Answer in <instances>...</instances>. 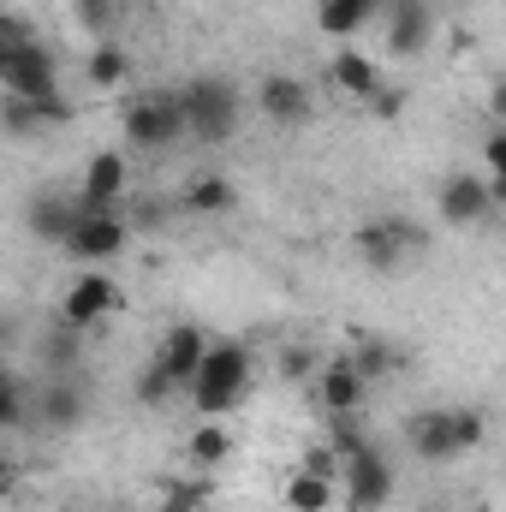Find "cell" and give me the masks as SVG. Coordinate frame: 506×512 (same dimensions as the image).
I'll list each match as a JSON object with an SVG mask.
<instances>
[{"instance_id": "9", "label": "cell", "mask_w": 506, "mask_h": 512, "mask_svg": "<svg viewBox=\"0 0 506 512\" xmlns=\"http://www.w3.org/2000/svg\"><path fill=\"white\" fill-rule=\"evenodd\" d=\"M405 447H411V459H423V465H453V459H465V447H459V423H453V405L405 417Z\"/></svg>"}, {"instance_id": "30", "label": "cell", "mask_w": 506, "mask_h": 512, "mask_svg": "<svg viewBox=\"0 0 506 512\" xmlns=\"http://www.w3.org/2000/svg\"><path fill=\"white\" fill-rule=\"evenodd\" d=\"M453 423H459V447H465V453H477V447H483V435H489V417H483L477 405H453Z\"/></svg>"}, {"instance_id": "4", "label": "cell", "mask_w": 506, "mask_h": 512, "mask_svg": "<svg viewBox=\"0 0 506 512\" xmlns=\"http://www.w3.org/2000/svg\"><path fill=\"white\" fill-rule=\"evenodd\" d=\"M126 185H131L126 149H96V155L84 161V179H78L72 203H78L84 215H120V203H126Z\"/></svg>"}, {"instance_id": "16", "label": "cell", "mask_w": 506, "mask_h": 512, "mask_svg": "<svg viewBox=\"0 0 506 512\" xmlns=\"http://www.w3.org/2000/svg\"><path fill=\"white\" fill-rule=\"evenodd\" d=\"M435 18H429V0H393V30H387V54L405 60V54H423Z\"/></svg>"}, {"instance_id": "32", "label": "cell", "mask_w": 506, "mask_h": 512, "mask_svg": "<svg viewBox=\"0 0 506 512\" xmlns=\"http://www.w3.org/2000/svg\"><path fill=\"white\" fill-rule=\"evenodd\" d=\"M298 471H316V477H340V453L328 447V441H316L310 453H304V465Z\"/></svg>"}, {"instance_id": "27", "label": "cell", "mask_w": 506, "mask_h": 512, "mask_svg": "<svg viewBox=\"0 0 506 512\" xmlns=\"http://www.w3.org/2000/svg\"><path fill=\"white\" fill-rule=\"evenodd\" d=\"M346 358H352V370L364 376V387L381 382V376L393 370V346H381V340H364V346H358V352H346Z\"/></svg>"}, {"instance_id": "21", "label": "cell", "mask_w": 506, "mask_h": 512, "mask_svg": "<svg viewBox=\"0 0 506 512\" xmlns=\"http://www.w3.org/2000/svg\"><path fill=\"white\" fill-rule=\"evenodd\" d=\"M185 447H191V465H197V471H221V465L233 459V447H239V441H233L227 417H203V423L191 429V441H185Z\"/></svg>"}, {"instance_id": "8", "label": "cell", "mask_w": 506, "mask_h": 512, "mask_svg": "<svg viewBox=\"0 0 506 512\" xmlns=\"http://www.w3.org/2000/svg\"><path fill=\"white\" fill-rule=\"evenodd\" d=\"M0 90H12V96H30V102H48V96H60V66H54V54H48L36 36H24V42L12 48L6 72H0Z\"/></svg>"}, {"instance_id": "19", "label": "cell", "mask_w": 506, "mask_h": 512, "mask_svg": "<svg viewBox=\"0 0 506 512\" xmlns=\"http://www.w3.org/2000/svg\"><path fill=\"white\" fill-rule=\"evenodd\" d=\"M84 84H90V90H126L131 84V48L126 42H114V36L96 42L90 60H84Z\"/></svg>"}, {"instance_id": "5", "label": "cell", "mask_w": 506, "mask_h": 512, "mask_svg": "<svg viewBox=\"0 0 506 512\" xmlns=\"http://www.w3.org/2000/svg\"><path fill=\"white\" fill-rule=\"evenodd\" d=\"M501 203H506V179H477V173H453L435 197L447 227H483V221H495Z\"/></svg>"}, {"instance_id": "15", "label": "cell", "mask_w": 506, "mask_h": 512, "mask_svg": "<svg viewBox=\"0 0 506 512\" xmlns=\"http://www.w3.org/2000/svg\"><path fill=\"white\" fill-rule=\"evenodd\" d=\"M84 417V387L72 376H54L48 387H30V423L42 429H72Z\"/></svg>"}, {"instance_id": "3", "label": "cell", "mask_w": 506, "mask_h": 512, "mask_svg": "<svg viewBox=\"0 0 506 512\" xmlns=\"http://www.w3.org/2000/svg\"><path fill=\"white\" fill-rule=\"evenodd\" d=\"M120 131H126L131 149H173L185 137V120H179V102L173 90H155V96H126L120 102Z\"/></svg>"}, {"instance_id": "12", "label": "cell", "mask_w": 506, "mask_h": 512, "mask_svg": "<svg viewBox=\"0 0 506 512\" xmlns=\"http://www.w3.org/2000/svg\"><path fill=\"white\" fill-rule=\"evenodd\" d=\"M417 245H423V233H417V227H405L399 215L358 227V256H364V268H376V274H393V268H405V256L417 251Z\"/></svg>"}, {"instance_id": "7", "label": "cell", "mask_w": 506, "mask_h": 512, "mask_svg": "<svg viewBox=\"0 0 506 512\" xmlns=\"http://www.w3.org/2000/svg\"><path fill=\"white\" fill-rule=\"evenodd\" d=\"M126 245H131V227L120 221V215H84V209H78L72 233L60 239V251L72 256V262H84V268H102V262H114Z\"/></svg>"}, {"instance_id": "2", "label": "cell", "mask_w": 506, "mask_h": 512, "mask_svg": "<svg viewBox=\"0 0 506 512\" xmlns=\"http://www.w3.org/2000/svg\"><path fill=\"white\" fill-rule=\"evenodd\" d=\"M173 102H179L185 137H197V143H221L245 120V102H239V90L227 78H191V84L173 90Z\"/></svg>"}, {"instance_id": "10", "label": "cell", "mask_w": 506, "mask_h": 512, "mask_svg": "<svg viewBox=\"0 0 506 512\" xmlns=\"http://www.w3.org/2000/svg\"><path fill=\"white\" fill-rule=\"evenodd\" d=\"M310 399L322 405V417H340V411H364L370 387H364V376L352 370L346 352H334V358L316 364V376H310Z\"/></svg>"}, {"instance_id": "13", "label": "cell", "mask_w": 506, "mask_h": 512, "mask_svg": "<svg viewBox=\"0 0 506 512\" xmlns=\"http://www.w3.org/2000/svg\"><path fill=\"white\" fill-rule=\"evenodd\" d=\"M203 352H209V334L197 328V322H173L167 334H161V346H155V370L161 376H173V387H185L197 376V364H203Z\"/></svg>"}, {"instance_id": "31", "label": "cell", "mask_w": 506, "mask_h": 512, "mask_svg": "<svg viewBox=\"0 0 506 512\" xmlns=\"http://www.w3.org/2000/svg\"><path fill=\"white\" fill-rule=\"evenodd\" d=\"M316 364H322V358H316L310 346H286V352H280V376H286V382H310Z\"/></svg>"}, {"instance_id": "28", "label": "cell", "mask_w": 506, "mask_h": 512, "mask_svg": "<svg viewBox=\"0 0 506 512\" xmlns=\"http://www.w3.org/2000/svg\"><path fill=\"white\" fill-rule=\"evenodd\" d=\"M179 393H185V387H173V376H161L155 364H149V370L137 376V405H149V411H161V405H173Z\"/></svg>"}, {"instance_id": "34", "label": "cell", "mask_w": 506, "mask_h": 512, "mask_svg": "<svg viewBox=\"0 0 506 512\" xmlns=\"http://www.w3.org/2000/svg\"><path fill=\"white\" fill-rule=\"evenodd\" d=\"M483 167H489V179H506V137L501 131H489V143H483Z\"/></svg>"}, {"instance_id": "22", "label": "cell", "mask_w": 506, "mask_h": 512, "mask_svg": "<svg viewBox=\"0 0 506 512\" xmlns=\"http://www.w3.org/2000/svg\"><path fill=\"white\" fill-rule=\"evenodd\" d=\"M233 203H239V191H233L221 173L191 179V185H185V197H179V209H191V215H227Z\"/></svg>"}, {"instance_id": "24", "label": "cell", "mask_w": 506, "mask_h": 512, "mask_svg": "<svg viewBox=\"0 0 506 512\" xmlns=\"http://www.w3.org/2000/svg\"><path fill=\"white\" fill-rule=\"evenodd\" d=\"M24 423H30V387L0 364V435L6 429H24Z\"/></svg>"}, {"instance_id": "26", "label": "cell", "mask_w": 506, "mask_h": 512, "mask_svg": "<svg viewBox=\"0 0 506 512\" xmlns=\"http://www.w3.org/2000/svg\"><path fill=\"white\" fill-rule=\"evenodd\" d=\"M120 6H126V0H72V18H78L90 36H102V42H108V36H114V24H120Z\"/></svg>"}, {"instance_id": "35", "label": "cell", "mask_w": 506, "mask_h": 512, "mask_svg": "<svg viewBox=\"0 0 506 512\" xmlns=\"http://www.w3.org/2000/svg\"><path fill=\"white\" fill-rule=\"evenodd\" d=\"M18 483H24V465H18L12 453H0V501H12V495H18Z\"/></svg>"}, {"instance_id": "18", "label": "cell", "mask_w": 506, "mask_h": 512, "mask_svg": "<svg viewBox=\"0 0 506 512\" xmlns=\"http://www.w3.org/2000/svg\"><path fill=\"white\" fill-rule=\"evenodd\" d=\"M328 78H334V84H340L352 102H370V96L381 90V66L364 54V48H352V42H346V48L328 60Z\"/></svg>"}, {"instance_id": "17", "label": "cell", "mask_w": 506, "mask_h": 512, "mask_svg": "<svg viewBox=\"0 0 506 512\" xmlns=\"http://www.w3.org/2000/svg\"><path fill=\"white\" fill-rule=\"evenodd\" d=\"M387 12V0H316V30L322 36H340V42H352L370 18Z\"/></svg>"}, {"instance_id": "6", "label": "cell", "mask_w": 506, "mask_h": 512, "mask_svg": "<svg viewBox=\"0 0 506 512\" xmlns=\"http://www.w3.org/2000/svg\"><path fill=\"white\" fill-rule=\"evenodd\" d=\"M334 483L346 489V507L352 512H376V507L393 501V459L370 441V447H358L352 459H340V477H334Z\"/></svg>"}, {"instance_id": "20", "label": "cell", "mask_w": 506, "mask_h": 512, "mask_svg": "<svg viewBox=\"0 0 506 512\" xmlns=\"http://www.w3.org/2000/svg\"><path fill=\"white\" fill-rule=\"evenodd\" d=\"M72 221H78V203H72V197H30V209H24V227H30L42 245H60V239L72 233Z\"/></svg>"}, {"instance_id": "14", "label": "cell", "mask_w": 506, "mask_h": 512, "mask_svg": "<svg viewBox=\"0 0 506 512\" xmlns=\"http://www.w3.org/2000/svg\"><path fill=\"white\" fill-rule=\"evenodd\" d=\"M256 108H262L274 126H304V120H316V96H310L298 78H286V72L262 78V90H256Z\"/></svg>"}, {"instance_id": "23", "label": "cell", "mask_w": 506, "mask_h": 512, "mask_svg": "<svg viewBox=\"0 0 506 512\" xmlns=\"http://www.w3.org/2000/svg\"><path fill=\"white\" fill-rule=\"evenodd\" d=\"M286 507H292V512H328V507H334V477L292 471V483H286Z\"/></svg>"}, {"instance_id": "29", "label": "cell", "mask_w": 506, "mask_h": 512, "mask_svg": "<svg viewBox=\"0 0 506 512\" xmlns=\"http://www.w3.org/2000/svg\"><path fill=\"white\" fill-rule=\"evenodd\" d=\"M209 507V483H167L161 489V512H203Z\"/></svg>"}, {"instance_id": "25", "label": "cell", "mask_w": 506, "mask_h": 512, "mask_svg": "<svg viewBox=\"0 0 506 512\" xmlns=\"http://www.w3.org/2000/svg\"><path fill=\"white\" fill-rule=\"evenodd\" d=\"M328 447H334L340 459H352L358 447H370V423H364V411H340V417H328Z\"/></svg>"}, {"instance_id": "1", "label": "cell", "mask_w": 506, "mask_h": 512, "mask_svg": "<svg viewBox=\"0 0 506 512\" xmlns=\"http://www.w3.org/2000/svg\"><path fill=\"white\" fill-rule=\"evenodd\" d=\"M245 393H251V346L245 340H209L197 376L185 382V405L197 417H227L245 405Z\"/></svg>"}, {"instance_id": "33", "label": "cell", "mask_w": 506, "mask_h": 512, "mask_svg": "<svg viewBox=\"0 0 506 512\" xmlns=\"http://www.w3.org/2000/svg\"><path fill=\"white\" fill-rule=\"evenodd\" d=\"M364 108H370L376 120H399V108H405V90H387V84H381V90L370 96V102H364Z\"/></svg>"}, {"instance_id": "36", "label": "cell", "mask_w": 506, "mask_h": 512, "mask_svg": "<svg viewBox=\"0 0 506 512\" xmlns=\"http://www.w3.org/2000/svg\"><path fill=\"white\" fill-rule=\"evenodd\" d=\"M24 36H30V30H24V24H12V18L0 12V72H6V60H12V48H18Z\"/></svg>"}, {"instance_id": "11", "label": "cell", "mask_w": 506, "mask_h": 512, "mask_svg": "<svg viewBox=\"0 0 506 512\" xmlns=\"http://www.w3.org/2000/svg\"><path fill=\"white\" fill-rule=\"evenodd\" d=\"M120 304V286H114V274H102V268H84L72 286H66V298H60V322L66 328H96L108 310Z\"/></svg>"}]
</instances>
